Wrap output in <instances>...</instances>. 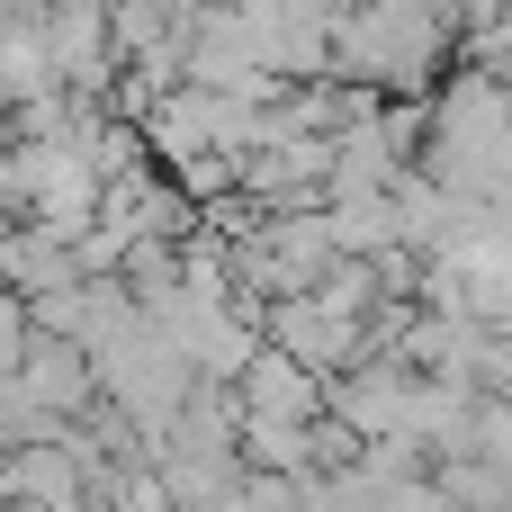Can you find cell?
Listing matches in <instances>:
<instances>
[{
    "instance_id": "1",
    "label": "cell",
    "mask_w": 512,
    "mask_h": 512,
    "mask_svg": "<svg viewBox=\"0 0 512 512\" xmlns=\"http://www.w3.org/2000/svg\"><path fill=\"white\" fill-rule=\"evenodd\" d=\"M459 63V27L441 0H342L324 72L369 99H432Z\"/></svg>"
},
{
    "instance_id": "2",
    "label": "cell",
    "mask_w": 512,
    "mask_h": 512,
    "mask_svg": "<svg viewBox=\"0 0 512 512\" xmlns=\"http://www.w3.org/2000/svg\"><path fill=\"white\" fill-rule=\"evenodd\" d=\"M261 342L270 351H288L306 378H342V369H360L369 360V324H351V315H333L324 297H279V306H261Z\"/></svg>"
},
{
    "instance_id": "3",
    "label": "cell",
    "mask_w": 512,
    "mask_h": 512,
    "mask_svg": "<svg viewBox=\"0 0 512 512\" xmlns=\"http://www.w3.org/2000/svg\"><path fill=\"white\" fill-rule=\"evenodd\" d=\"M414 378H423V369H405L396 351H369L360 369H342V378L324 387V414H333L342 432H360V441H405Z\"/></svg>"
},
{
    "instance_id": "4",
    "label": "cell",
    "mask_w": 512,
    "mask_h": 512,
    "mask_svg": "<svg viewBox=\"0 0 512 512\" xmlns=\"http://www.w3.org/2000/svg\"><path fill=\"white\" fill-rule=\"evenodd\" d=\"M234 405H243V414H261V423H315V414H324V378H306L288 351H270V342H261V351L234 369Z\"/></svg>"
},
{
    "instance_id": "5",
    "label": "cell",
    "mask_w": 512,
    "mask_h": 512,
    "mask_svg": "<svg viewBox=\"0 0 512 512\" xmlns=\"http://www.w3.org/2000/svg\"><path fill=\"white\" fill-rule=\"evenodd\" d=\"M18 387H27V405L63 432V423H81L90 405H99V387H90V360L72 351V342H27V360H18Z\"/></svg>"
},
{
    "instance_id": "6",
    "label": "cell",
    "mask_w": 512,
    "mask_h": 512,
    "mask_svg": "<svg viewBox=\"0 0 512 512\" xmlns=\"http://www.w3.org/2000/svg\"><path fill=\"white\" fill-rule=\"evenodd\" d=\"M81 270H72V243H54L45 225H0V288L18 297V306H36V297H54V288H72Z\"/></svg>"
},
{
    "instance_id": "7",
    "label": "cell",
    "mask_w": 512,
    "mask_h": 512,
    "mask_svg": "<svg viewBox=\"0 0 512 512\" xmlns=\"http://www.w3.org/2000/svg\"><path fill=\"white\" fill-rule=\"evenodd\" d=\"M324 234L342 261H378V252H396V207L387 198H324Z\"/></svg>"
},
{
    "instance_id": "8",
    "label": "cell",
    "mask_w": 512,
    "mask_h": 512,
    "mask_svg": "<svg viewBox=\"0 0 512 512\" xmlns=\"http://www.w3.org/2000/svg\"><path fill=\"white\" fill-rule=\"evenodd\" d=\"M468 459H477V468H495V477H512V405H504V396H477Z\"/></svg>"
},
{
    "instance_id": "9",
    "label": "cell",
    "mask_w": 512,
    "mask_h": 512,
    "mask_svg": "<svg viewBox=\"0 0 512 512\" xmlns=\"http://www.w3.org/2000/svg\"><path fill=\"white\" fill-rule=\"evenodd\" d=\"M27 342H36V333H27V306H18V297L0 288V378H18V360H27Z\"/></svg>"
}]
</instances>
